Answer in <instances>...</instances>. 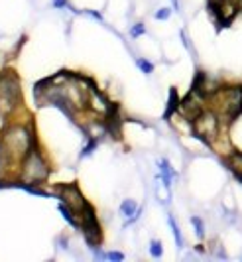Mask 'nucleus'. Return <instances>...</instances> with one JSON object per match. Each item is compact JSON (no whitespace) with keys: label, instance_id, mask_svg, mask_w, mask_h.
<instances>
[{"label":"nucleus","instance_id":"1","mask_svg":"<svg viewBox=\"0 0 242 262\" xmlns=\"http://www.w3.org/2000/svg\"><path fill=\"white\" fill-rule=\"evenodd\" d=\"M0 140H2L4 154L8 158L10 170L14 171V180H16L20 162L28 156V152L34 146H38V138H36L34 126H32V122H10L2 130Z\"/></svg>","mask_w":242,"mask_h":262},{"label":"nucleus","instance_id":"2","mask_svg":"<svg viewBox=\"0 0 242 262\" xmlns=\"http://www.w3.org/2000/svg\"><path fill=\"white\" fill-rule=\"evenodd\" d=\"M209 108H213L225 124H232L242 115V85L229 83L221 85L211 97H209Z\"/></svg>","mask_w":242,"mask_h":262},{"label":"nucleus","instance_id":"3","mask_svg":"<svg viewBox=\"0 0 242 262\" xmlns=\"http://www.w3.org/2000/svg\"><path fill=\"white\" fill-rule=\"evenodd\" d=\"M50 162L45 160L43 152L40 150V144L34 146L28 156L20 162V168H18V176L16 180L24 185H41L47 178H50Z\"/></svg>","mask_w":242,"mask_h":262},{"label":"nucleus","instance_id":"4","mask_svg":"<svg viewBox=\"0 0 242 262\" xmlns=\"http://www.w3.org/2000/svg\"><path fill=\"white\" fill-rule=\"evenodd\" d=\"M22 106V89L14 71L0 73V108L10 118Z\"/></svg>","mask_w":242,"mask_h":262},{"label":"nucleus","instance_id":"5","mask_svg":"<svg viewBox=\"0 0 242 262\" xmlns=\"http://www.w3.org/2000/svg\"><path fill=\"white\" fill-rule=\"evenodd\" d=\"M191 124H193V136L207 146L211 144L225 128H229V124H225L223 118L219 117L213 108H209V106L197 118H193Z\"/></svg>","mask_w":242,"mask_h":262},{"label":"nucleus","instance_id":"6","mask_svg":"<svg viewBox=\"0 0 242 262\" xmlns=\"http://www.w3.org/2000/svg\"><path fill=\"white\" fill-rule=\"evenodd\" d=\"M79 221V231L85 236V243L89 245V249L101 247V243H103V229H101V223H99V217H96V211H94L93 205H89L87 209L81 213Z\"/></svg>","mask_w":242,"mask_h":262},{"label":"nucleus","instance_id":"7","mask_svg":"<svg viewBox=\"0 0 242 262\" xmlns=\"http://www.w3.org/2000/svg\"><path fill=\"white\" fill-rule=\"evenodd\" d=\"M54 195L57 199H61V203H65L67 207L77 213V217H79L83 211L87 209L91 203L85 199V195L81 193L79 185L77 184H61V185H55L54 187Z\"/></svg>","mask_w":242,"mask_h":262},{"label":"nucleus","instance_id":"8","mask_svg":"<svg viewBox=\"0 0 242 262\" xmlns=\"http://www.w3.org/2000/svg\"><path fill=\"white\" fill-rule=\"evenodd\" d=\"M211 12L215 14L216 24H221V28L229 26L230 22L238 16V12L242 10V0H225L221 4H215V6H209Z\"/></svg>","mask_w":242,"mask_h":262},{"label":"nucleus","instance_id":"9","mask_svg":"<svg viewBox=\"0 0 242 262\" xmlns=\"http://www.w3.org/2000/svg\"><path fill=\"white\" fill-rule=\"evenodd\" d=\"M223 162H225V166L234 173V178L242 184V152L232 150L229 156L223 158Z\"/></svg>","mask_w":242,"mask_h":262},{"label":"nucleus","instance_id":"10","mask_svg":"<svg viewBox=\"0 0 242 262\" xmlns=\"http://www.w3.org/2000/svg\"><path fill=\"white\" fill-rule=\"evenodd\" d=\"M158 168H160V178L163 180L165 185H172L177 180V171L174 170V166H172V162L167 158H161L158 162Z\"/></svg>","mask_w":242,"mask_h":262},{"label":"nucleus","instance_id":"11","mask_svg":"<svg viewBox=\"0 0 242 262\" xmlns=\"http://www.w3.org/2000/svg\"><path fill=\"white\" fill-rule=\"evenodd\" d=\"M154 191H156V199L160 201L161 205H170V201H172V185L163 184V180L160 178V173L156 176Z\"/></svg>","mask_w":242,"mask_h":262},{"label":"nucleus","instance_id":"12","mask_svg":"<svg viewBox=\"0 0 242 262\" xmlns=\"http://www.w3.org/2000/svg\"><path fill=\"white\" fill-rule=\"evenodd\" d=\"M167 225H170V229H172V235H174V241H175V247L181 250L185 247V241H183V235H181V229H179V225L175 221V217L170 213L167 215Z\"/></svg>","mask_w":242,"mask_h":262},{"label":"nucleus","instance_id":"13","mask_svg":"<svg viewBox=\"0 0 242 262\" xmlns=\"http://www.w3.org/2000/svg\"><path fill=\"white\" fill-rule=\"evenodd\" d=\"M138 203H136L134 199H124L120 203V207H118V211H120V215L124 217V221L126 219H130V217H134L136 213H138Z\"/></svg>","mask_w":242,"mask_h":262},{"label":"nucleus","instance_id":"14","mask_svg":"<svg viewBox=\"0 0 242 262\" xmlns=\"http://www.w3.org/2000/svg\"><path fill=\"white\" fill-rule=\"evenodd\" d=\"M177 106H179V97H177V91L172 89L170 91V101H167V108H165V118H172L177 113Z\"/></svg>","mask_w":242,"mask_h":262},{"label":"nucleus","instance_id":"15","mask_svg":"<svg viewBox=\"0 0 242 262\" xmlns=\"http://www.w3.org/2000/svg\"><path fill=\"white\" fill-rule=\"evenodd\" d=\"M148 250L152 258H161V256H163V243H161L160 238H152Z\"/></svg>","mask_w":242,"mask_h":262},{"label":"nucleus","instance_id":"16","mask_svg":"<svg viewBox=\"0 0 242 262\" xmlns=\"http://www.w3.org/2000/svg\"><path fill=\"white\" fill-rule=\"evenodd\" d=\"M99 142H101V140H96V138H87V144L83 146V150H81V154H79L81 160H83V158L91 156L94 150L99 148Z\"/></svg>","mask_w":242,"mask_h":262},{"label":"nucleus","instance_id":"17","mask_svg":"<svg viewBox=\"0 0 242 262\" xmlns=\"http://www.w3.org/2000/svg\"><path fill=\"white\" fill-rule=\"evenodd\" d=\"M136 67H138L144 75H152V73H154V69H156L154 63H152L150 59H146V57H136Z\"/></svg>","mask_w":242,"mask_h":262},{"label":"nucleus","instance_id":"18","mask_svg":"<svg viewBox=\"0 0 242 262\" xmlns=\"http://www.w3.org/2000/svg\"><path fill=\"white\" fill-rule=\"evenodd\" d=\"M191 225H193V229H195V235L197 238H205V221H203L199 215H193L191 219Z\"/></svg>","mask_w":242,"mask_h":262},{"label":"nucleus","instance_id":"19","mask_svg":"<svg viewBox=\"0 0 242 262\" xmlns=\"http://www.w3.org/2000/svg\"><path fill=\"white\" fill-rule=\"evenodd\" d=\"M144 34H146V24H144V22H136V24L130 26V38L132 39L142 38Z\"/></svg>","mask_w":242,"mask_h":262},{"label":"nucleus","instance_id":"20","mask_svg":"<svg viewBox=\"0 0 242 262\" xmlns=\"http://www.w3.org/2000/svg\"><path fill=\"white\" fill-rule=\"evenodd\" d=\"M172 12H174V8H167V6H163V8H158V10H156L154 18H156L158 22H165V20L172 16Z\"/></svg>","mask_w":242,"mask_h":262},{"label":"nucleus","instance_id":"21","mask_svg":"<svg viewBox=\"0 0 242 262\" xmlns=\"http://www.w3.org/2000/svg\"><path fill=\"white\" fill-rule=\"evenodd\" d=\"M107 260H110V262H122V260H124V252H118V250H108V252H107Z\"/></svg>","mask_w":242,"mask_h":262},{"label":"nucleus","instance_id":"22","mask_svg":"<svg viewBox=\"0 0 242 262\" xmlns=\"http://www.w3.org/2000/svg\"><path fill=\"white\" fill-rule=\"evenodd\" d=\"M81 14H87V16H91L93 20H96V22H105V18H103V14L101 12H96V10H81Z\"/></svg>","mask_w":242,"mask_h":262},{"label":"nucleus","instance_id":"23","mask_svg":"<svg viewBox=\"0 0 242 262\" xmlns=\"http://www.w3.org/2000/svg\"><path fill=\"white\" fill-rule=\"evenodd\" d=\"M52 6L55 10H63V8H69L71 4H69V0H52Z\"/></svg>","mask_w":242,"mask_h":262},{"label":"nucleus","instance_id":"24","mask_svg":"<svg viewBox=\"0 0 242 262\" xmlns=\"http://www.w3.org/2000/svg\"><path fill=\"white\" fill-rule=\"evenodd\" d=\"M213 252H215L216 256H221V258H227V252H225V249H223V245L219 243V245H213Z\"/></svg>","mask_w":242,"mask_h":262},{"label":"nucleus","instance_id":"25","mask_svg":"<svg viewBox=\"0 0 242 262\" xmlns=\"http://www.w3.org/2000/svg\"><path fill=\"white\" fill-rule=\"evenodd\" d=\"M179 36H181V39H183V46L187 48L189 52H193V48H191V41H189V36L185 34V30H181V32H179Z\"/></svg>","mask_w":242,"mask_h":262},{"label":"nucleus","instance_id":"26","mask_svg":"<svg viewBox=\"0 0 242 262\" xmlns=\"http://www.w3.org/2000/svg\"><path fill=\"white\" fill-rule=\"evenodd\" d=\"M6 118H8V117H6V115L2 113V108H0V134H2V130L8 126V124H6Z\"/></svg>","mask_w":242,"mask_h":262},{"label":"nucleus","instance_id":"27","mask_svg":"<svg viewBox=\"0 0 242 262\" xmlns=\"http://www.w3.org/2000/svg\"><path fill=\"white\" fill-rule=\"evenodd\" d=\"M195 250H197L199 254H207V247H205V245H201V243H199V245L195 247Z\"/></svg>","mask_w":242,"mask_h":262},{"label":"nucleus","instance_id":"28","mask_svg":"<svg viewBox=\"0 0 242 262\" xmlns=\"http://www.w3.org/2000/svg\"><path fill=\"white\" fill-rule=\"evenodd\" d=\"M172 8L174 12H179V0H172Z\"/></svg>","mask_w":242,"mask_h":262},{"label":"nucleus","instance_id":"29","mask_svg":"<svg viewBox=\"0 0 242 262\" xmlns=\"http://www.w3.org/2000/svg\"><path fill=\"white\" fill-rule=\"evenodd\" d=\"M221 2H225V0H209V6H215V4H221Z\"/></svg>","mask_w":242,"mask_h":262}]
</instances>
